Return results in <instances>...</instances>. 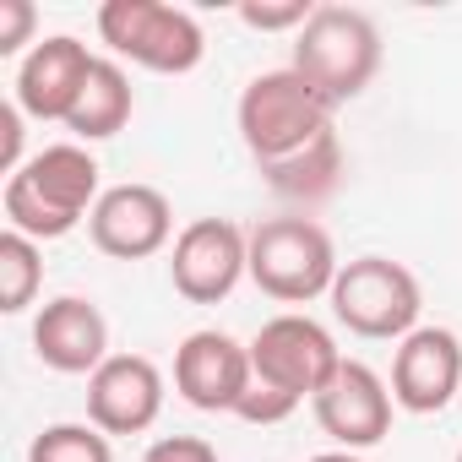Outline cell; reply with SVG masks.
Segmentation results:
<instances>
[{"mask_svg":"<svg viewBox=\"0 0 462 462\" xmlns=\"http://www.w3.org/2000/svg\"><path fill=\"white\" fill-rule=\"evenodd\" d=\"M98 158L82 142H55L44 152H28V163L6 180V228L28 240H66L77 223L93 217L98 207Z\"/></svg>","mask_w":462,"mask_h":462,"instance_id":"obj_1","label":"cell"},{"mask_svg":"<svg viewBox=\"0 0 462 462\" xmlns=\"http://www.w3.org/2000/svg\"><path fill=\"white\" fill-rule=\"evenodd\" d=\"M332 115H337V109H332L294 66L251 77V88L240 93V109H235L240 142H245V152H251L262 169L289 163V158H300L305 147H316L321 136H332Z\"/></svg>","mask_w":462,"mask_h":462,"instance_id":"obj_2","label":"cell"},{"mask_svg":"<svg viewBox=\"0 0 462 462\" xmlns=\"http://www.w3.org/2000/svg\"><path fill=\"white\" fill-rule=\"evenodd\" d=\"M294 71L337 109L359 98L381 71V28L354 6H316L294 33Z\"/></svg>","mask_w":462,"mask_h":462,"instance_id":"obj_3","label":"cell"},{"mask_svg":"<svg viewBox=\"0 0 462 462\" xmlns=\"http://www.w3.org/2000/svg\"><path fill=\"white\" fill-rule=\"evenodd\" d=\"M337 251L316 217H267L251 228V283L278 305H310L337 283Z\"/></svg>","mask_w":462,"mask_h":462,"instance_id":"obj_4","label":"cell"},{"mask_svg":"<svg viewBox=\"0 0 462 462\" xmlns=\"http://www.w3.org/2000/svg\"><path fill=\"white\" fill-rule=\"evenodd\" d=\"M98 39L120 60H131L142 71H158V77H185L207 55L201 23L185 6H163V0H104L98 6Z\"/></svg>","mask_w":462,"mask_h":462,"instance_id":"obj_5","label":"cell"},{"mask_svg":"<svg viewBox=\"0 0 462 462\" xmlns=\"http://www.w3.org/2000/svg\"><path fill=\"white\" fill-rule=\"evenodd\" d=\"M332 316L354 332V337H408L419 332V310H424V294H419V278L392 262V256H354L337 267V283H332Z\"/></svg>","mask_w":462,"mask_h":462,"instance_id":"obj_6","label":"cell"},{"mask_svg":"<svg viewBox=\"0 0 462 462\" xmlns=\"http://www.w3.org/2000/svg\"><path fill=\"white\" fill-rule=\"evenodd\" d=\"M337 365H343V354H337L332 332H327L321 321L300 316V310L273 316V321L251 337V381L273 386V392L289 397V402L316 397V392L337 375Z\"/></svg>","mask_w":462,"mask_h":462,"instance_id":"obj_7","label":"cell"},{"mask_svg":"<svg viewBox=\"0 0 462 462\" xmlns=\"http://www.w3.org/2000/svg\"><path fill=\"white\" fill-rule=\"evenodd\" d=\"M169 278H174V294L190 305L228 300L240 278H251V235L228 217L185 223L169 251Z\"/></svg>","mask_w":462,"mask_h":462,"instance_id":"obj_8","label":"cell"},{"mask_svg":"<svg viewBox=\"0 0 462 462\" xmlns=\"http://www.w3.org/2000/svg\"><path fill=\"white\" fill-rule=\"evenodd\" d=\"M88 235H93V245H98L104 256H115V262H147V256H158V251L169 245V235H174V207H169V196H163L158 185H142V180L109 185V190L98 196L93 217H88Z\"/></svg>","mask_w":462,"mask_h":462,"instance_id":"obj_9","label":"cell"},{"mask_svg":"<svg viewBox=\"0 0 462 462\" xmlns=\"http://www.w3.org/2000/svg\"><path fill=\"white\" fill-rule=\"evenodd\" d=\"M310 408L316 424L337 440V451H370L392 430V386L359 359H343L337 375L310 397Z\"/></svg>","mask_w":462,"mask_h":462,"instance_id":"obj_10","label":"cell"},{"mask_svg":"<svg viewBox=\"0 0 462 462\" xmlns=\"http://www.w3.org/2000/svg\"><path fill=\"white\" fill-rule=\"evenodd\" d=\"M174 392L201 413H235L251 392V343H235L228 332H190L174 348Z\"/></svg>","mask_w":462,"mask_h":462,"instance_id":"obj_11","label":"cell"},{"mask_svg":"<svg viewBox=\"0 0 462 462\" xmlns=\"http://www.w3.org/2000/svg\"><path fill=\"white\" fill-rule=\"evenodd\" d=\"M163 413V375L147 354H109L88 375V424L104 435H142Z\"/></svg>","mask_w":462,"mask_h":462,"instance_id":"obj_12","label":"cell"},{"mask_svg":"<svg viewBox=\"0 0 462 462\" xmlns=\"http://www.w3.org/2000/svg\"><path fill=\"white\" fill-rule=\"evenodd\" d=\"M462 392V343L446 327H419L397 343L392 402L408 413H440Z\"/></svg>","mask_w":462,"mask_h":462,"instance_id":"obj_13","label":"cell"},{"mask_svg":"<svg viewBox=\"0 0 462 462\" xmlns=\"http://www.w3.org/2000/svg\"><path fill=\"white\" fill-rule=\"evenodd\" d=\"M93 60L98 55H88V44L71 39V33H55V39L33 44L17 66V109L28 120H44V125L60 120L66 125V115L82 98V82H88Z\"/></svg>","mask_w":462,"mask_h":462,"instance_id":"obj_14","label":"cell"},{"mask_svg":"<svg viewBox=\"0 0 462 462\" xmlns=\"http://www.w3.org/2000/svg\"><path fill=\"white\" fill-rule=\"evenodd\" d=\"M33 354L60 375H93L109 359V321L93 300L60 294L33 321Z\"/></svg>","mask_w":462,"mask_h":462,"instance_id":"obj_15","label":"cell"},{"mask_svg":"<svg viewBox=\"0 0 462 462\" xmlns=\"http://www.w3.org/2000/svg\"><path fill=\"white\" fill-rule=\"evenodd\" d=\"M131 109H136V93H131V77L120 71V60H93V71H88V82H82V98H77V109L66 115V131H71V142H109V136H120L125 131V120H131Z\"/></svg>","mask_w":462,"mask_h":462,"instance_id":"obj_16","label":"cell"},{"mask_svg":"<svg viewBox=\"0 0 462 462\" xmlns=\"http://www.w3.org/2000/svg\"><path fill=\"white\" fill-rule=\"evenodd\" d=\"M262 174H267V185H273L278 196H289V201H321V196L337 185V174H343V142H337V131H332V136H321L316 147H305L300 158L273 163V169H262Z\"/></svg>","mask_w":462,"mask_h":462,"instance_id":"obj_17","label":"cell"},{"mask_svg":"<svg viewBox=\"0 0 462 462\" xmlns=\"http://www.w3.org/2000/svg\"><path fill=\"white\" fill-rule=\"evenodd\" d=\"M39 283H44V251H39V240L6 228V235H0V310L23 316L33 305Z\"/></svg>","mask_w":462,"mask_h":462,"instance_id":"obj_18","label":"cell"},{"mask_svg":"<svg viewBox=\"0 0 462 462\" xmlns=\"http://www.w3.org/2000/svg\"><path fill=\"white\" fill-rule=\"evenodd\" d=\"M28 462H115V451L98 424H50L33 435Z\"/></svg>","mask_w":462,"mask_h":462,"instance_id":"obj_19","label":"cell"},{"mask_svg":"<svg viewBox=\"0 0 462 462\" xmlns=\"http://www.w3.org/2000/svg\"><path fill=\"white\" fill-rule=\"evenodd\" d=\"M310 0H245L240 6V23L245 28H256V33H300L305 23H310Z\"/></svg>","mask_w":462,"mask_h":462,"instance_id":"obj_20","label":"cell"},{"mask_svg":"<svg viewBox=\"0 0 462 462\" xmlns=\"http://www.w3.org/2000/svg\"><path fill=\"white\" fill-rule=\"evenodd\" d=\"M33 0H0V55H17L28 39H33Z\"/></svg>","mask_w":462,"mask_h":462,"instance_id":"obj_21","label":"cell"},{"mask_svg":"<svg viewBox=\"0 0 462 462\" xmlns=\"http://www.w3.org/2000/svg\"><path fill=\"white\" fill-rule=\"evenodd\" d=\"M142 462H217V446L201 440V435H163L147 446Z\"/></svg>","mask_w":462,"mask_h":462,"instance_id":"obj_22","label":"cell"},{"mask_svg":"<svg viewBox=\"0 0 462 462\" xmlns=\"http://www.w3.org/2000/svg\"><path fill=\"white\" fill-rule=\"evenodd\" d=\"M23 163H28L23 158V109L12 98V104H0V169H6V180H12Z\"/></svg>","mask_w":462,"mask_h":462,"instance_id":"obj_23","label":"cell"},{"mask_svg":"<svg viewBox=\"0 0 462 462\" xmlns=\"http://www.w3.org/2000/svg\"><path fill=\"white\" fill-rule=\"evenodd\" d=\"M310 462H365L359 451H321V457H310Z\"/></svg>","mask_w":462,"mask_h":462,"instance_id":"obj_24","label":"cell"},{"mask_svg":"<svg viewBox=\"0 0 462 462\" xmlns=\"http://www.w3.org/2000/svg\"><path fill=\"white\" fill-rule=\"evenodd\" d=\"M457 462H462V451H457Z\"/></svg>","mask_w":462,"mask_h":462,"instance_id":"obj_25","label":"cell"}]
</instances>
